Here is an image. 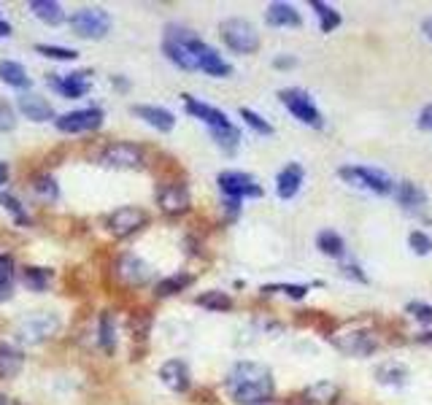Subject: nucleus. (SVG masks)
<instances>
[{
    "instance_id": "obj_1",
    "label": "nucleus",
    "mask_w": 432,
    "mask_h": 405,
    "mask_svg": "<svg viewBox=\"0 0 432 405\" xmlns=\"http://www.w3.org/2000/svg\"><path fill=\"white\" fill-rule=\"evenodd\" d=\"M273 373L260 362H238L227 375V394L238 405H260L273 397Z\"/></svg>"
},
{
    "instance_id": "obj_2",
    "label": "nucleus",
    "mask_w": 432,
    "mask_h": 405,
    "mask_svg": "<svg viewBox=\"0 0 432 405\" xmlns=\"http://www.w3.org/2000/svg\"><path fill=\"white\" fill-rule=\"evenodd\" d=\"M195 38H198L195 33L170 25L168 33H165V41H162V52H165L168 60L176 62L179 68H184V71H198V68H200V65H198V54L189 49V44H192Z\"/></svg>"
},
{
    "instance_id": "obj_3",
    "label": "nucleus",
    "mask_w": 432,
    "mask_h": 405,
    "mask_svg": "<svg viewBox=\"0 0 432 405\" xmlns=\"http://www.w3.org/2000/svg\"><path fill=\"white\" fill-rule=\"evenodd\" d=\"M219 33H222V41L238 54H254L260 49V33L246 19H224Z\"/></svg>"
},
{
    "instance_id": "obj_4",
    "label": "nucleus",
    "mask_w": 432,
    "mask_h": 405,
    "mask_svg": "<svg viewBox=\"0 0 432 405\" xmlns=\"http://www.w3.org/2000/svg\"><path fill=\"white\" fill-rule=\"evenodd\" d=\"M338 176L346 181V184H352V187L371 189V192H378V195H389V192H395V181L389 179L384 170H376V168L343 165L338 170Z\"/></svg>"
},
{
    "instance_id": "obj_5",
    "label": "nucleus",
    "mask_w": 432,
    "mask_h": 405,
    "mask_svg": "<svg viewBox=\"0 0 432 405\" xmlns=\"http://www.w3.org/2000/svg\"><path fill=\"white\" fill-rule=\"evenodd\" d=\"M71 30L81 35V38H103L111 30V16L97 8V6H87V8H78L76 14L71 16Z\"/></svg>"
},
{
    "instance_id": "obj_6",
    "label": "nucleus",
    "mask_w": 432,
    "mask_h": 405,
    "mask_svg": "<svg viewBox=\"0 0 432 405\" xmlns=\"http://www.w3.org/2000/svg\"><path fill=\"white\" fill-rule=\"evenodd\" d=\"M216 181H219V189L230 197V200L263 195V187L251 179L248 173H241V170H224V173L216 176Z\"/></svg>"
},
{
    "instance_id": "obj_7",
    "label": "nucleus",
    "mask_w": 432,
    "mask_h": 405,
    "mask_svg": "<svg viewBox=\"0 0 432 405\" xmlns=\"http://www.w3.org/2000/svg\"><path fill=\"white\" fill-rule=\"evenodd\" d=\"M278 98H281V103L287 105L289 111H292L297 119L303 122V124H311V127H322V114H319V108L311 103V98L306 92L300 90H281L278 92Z\"/></svg>"
},
{
    "instance_id": "obj_8",
    "label": "nucleus",
    "mask_w": 432,
    "mask_h": 405,
    "mask_svg": "<svg viewBox=\"0 0 432 405\" xmlns=\"http://www.w3.org/2000/svg\"><path fill=\"white\" fill-rule=\"evenodd\" d=\"M57 330H60V319L54 314H32L30 319H25L19 324V341L38 344L44 338H52Z\"/></svg>"
},
{
    "instance_id": "obj_9",
    "label": "nucleus",
    "mask_w": 432,
    "mask_h": 405,
    "mask_svg": "<svg viewBox=\"0 0 432 405\" xmlns=\"http://www.w3.org/2000/svg\"><path fill=\"white\" fill-rule=\"evenodd\" d=\"M60 133H90L103 124V111L100 108H81V111H71L60 119H54Z\"/></svg>"
},
{
    "instance_id": "obj_10",
    "label": "nucleus",
    "mask_w": 432,
    "mask_h": 405,
    "mask_svg": "<svg viewBox=\"0 0 432 405\" xmlns=\"http://www.w3.org/2000/svg\"><path fill=\"white\" fill-rule=\"evenodd\" d=\"M343 354H354V357H368L378 348V338L368 330H352V332H340L332 338Z\"/></svg>"
},
{
    "instance_id": "obj_11",
    "label": "nucleus",
    "mask_w": 432,
    "mask_h": 405,
    "mask_svg": "<svg viewBox=\"0 0 432 405\" xmlns=\"http://www.w3.org/2000/svg\"><path fill=\"white\" fill-rule=\"evenodd\" d=\"M143 225H146V211L136 209V206H124V209L114 211L111 219H108V230L116 238H127V235L138 233Z\"/></svg>"
},
{
    "instance_id": "obj_12",
    "label": "nucleus",
    "mask_w": 432,
    "mask_h": 405,
    "mask_svg": "<svg viewBox=\"0 0 432 405\" xmlns=\"http://www.w3.org/2000/svg\"><path fill=\"white\" fill-rule=\"evenodd\" d=\"M103 165L122 168V170L140 168L143 165V151H140L136 143H111V146L103 151Z\"/></svg>"
},
{
    "instance_id": "obj_13",
    "label": "nucleus",
    "mask_w": 432,
    "mask_h": 405,
    "mask_svg": "<svg viewBox=\"0 0 432 405\" xmlns=\"http://www.w3.org/2000/svg\"><path fill=\"white\" fill-rule=\"evenodd\" d=\"M116 276L122 278L124 284L130 286H140L146 284L149 278H152V268L136 254H124L119 257V262H116Z\"/></svg>"
},
{
    "instance_id": "obj_14",
    "label": "nucleus",
    "mask_w": 432,
    "mask_h": 405,
    "mask_svg": "<svg viewBox=\"0 0 432 405\" xmlns=\"http://www.w3.org/2000/svg\"><path fill=\"white\" fill-rule=\"evenodd\" d=\"M189 49L198 54V65H200V71H205L208 76H230L232 74V68L222 60V54H216L214 49L203 44L200 38H195V41L189 44Z\"/></svg>"
},
{
    "instance_id": "obj_15",
    "label": "nucleus",
    "mask_w": 432,
    "mask_h": 405,
    "mask_svg": "<svg viewBox=\"0 0 432 405\" xmlns=\"http://www.w3.org/2000/svg\"><path fill=\"white\" fill-rule=\"evenodd\" d=\"M184 105L195 119L205 122L211 130H224V127H230L227 114L219 111V108H214V105H205V103H200V100H195V98H189V95H184Z\"/></svg>"
},
{
    "instance_id": "obj_16",
    "label": "nucleus",
    "mask_w": 432,
    "mask_h": 405,
    "mask_svg": "<svg viewBox=\"0 0 432 405\" xmlns=\"http://www.w3.org/2000/svg\"><path fill=\"white\" fill-rule=\"evenodd\" d=\"M160 378L173 392H186L192 384V375H189V368H186L184 360H168L160 368Z\"/></svg>"
},
{
    "instance_id": "obj_17",
    "label": "nucleus",
    "mask_w": 432,
    "mask_h": 405,
    "mask_svg": "<svg viewBox=\"0 0 432 405\" xmlns=\"http://www.w3.org/2000/svg\"><path fill=\"white\" fill-rule=\"evenodd\" d=\"M157 203L165 213H184L189 209V192H186L184 184H168L160 189Z\"/></svg>"
},
{
    "instance_id": "obj_18",
    "label": "nucleus",
    "mask_w": 432,
    "mask_h": 405,
    "mask_svg": "<svg viewBox=\"0 0 432 405\" xmlns=\"http://www.w3.org/2000/svg\"><path fill=\"white\" fill-rule=\"evenodd\" d=\"M19 111H22V117L30 122H49L54 119V108L49 100H44L41 95H32V92H25L22 98H19Z\"/></svg>"
},
{
    "instance_id": "obj_19",
    "label": "nucleus",
    "mask_w": 432,
    "mask_h": 405,
    "mask_svg": "<svg viewBox=\"0 0 432 405\" xmlns=\"http://www.w3.org/2000/svg\"><path fill=\"white\" fill-rule=\"evenodd\" d=\"M52 87L60 92V95H65V98L76 100V98H81L84 92L90 90V74L78 71V74L54 76V78H52Z\"/></svg>"
},
{
    "instance_id": "obj_20",
    "label": "nucleus",
    "mask_w": 432,
    "mask_h": 405,
    "mask_svg": "<svg viewBox=\"0 0 432 405\" xmlns=\"http://www.w3.org/2000/svg\"><path fill=\"white\" fill-rule=\"evenodd\" d=\"M133 111H136V117H140L146 124L157 127L160 133H170L176 127V117L170 114L168 108H160V105H136Z\"/></svg>"
},
{
    "instance_id": "obj_21",
    "label": "nucleus",
    "mask_w": 432,
    "mask_h": 405,
    "mask_svg": "<svg viewBox=\"0 0 432 405\" xmlns=\"http://www.w3.org/2000/svg\"><path fill=\"white\" fill-rule=\"evenodd\" d=\"M265 19L273 28H300V14L292 3H270Z\"/></svg>"
},
{
    "instance_id": "obj_22",
    "label": "nucleus",
    "mask_w": 432,
    "mask_h": 405,
    "mask_svg": "<svg viewBox=\"0 0 432 405\" xmlns=\"http://www.w3.org/2000/svg\"><path fill=\"white\" fill-rule=\"evenodd\" d=\"M395 200L400 203L402 209L419 211V209H424L427 195H424V189H421L419 184H414V181H400V184L395 187Z\"/></svg>"
},
{
    "instance_id": "obj_23",
    "label": "nucleus",
    "mask_w": 432,
    "mask_h": 405,
    "mask_svg": "<svg viewBox=\"0 0 432 405\" xmlns=\"http://www.w3.org/2000/svg\"><path fill=\"white\" fill-rule=\"evenodd\" d=\"M300 184H303V168L297 165V163H289V165L278 173V197L281 200L294 197L297 189H300Z\"/></svg>"
},
{
    "instance_id": "obj_24",
    "label": "nucleus",
    "mask_w": 432,
    "mask_h": 405,
    "mask_svg": "<svg viewBox=\"0 0 432 405\" xmlns=\"http://www.w3.org/2000/svg\"><path fill=\"white\" fill-rule=\"evenodd\" d=\"M376 381L384 387H402L408 381V368L400 362H384L376 368Z\"/></svg>"
},
{
    "instance_id": "obj_25",
    "label": "nucleus",
    "mask_w": 432,
    "mask_h": 405,
    "mask_svg": "<svg viewBox=\"0 0 432 405\" xmlns=\"http://www.w3.org/2000/svg\"><path fill=\"white\" fill-rule=\"evenodd\" d=\"M25 365L22 351L11 344H0V378H14Z\"/></svg>"
},
{
    "instance_id": "obj_26",
    "label": "nucleus",
    "mask_w": 432,
    "mask_h": 405,
    "mask_svg": "<svg viewBox=\"0 0 432 405\" xmlns=\"http://www.w3.org/2000/svg\"><path fill=\"white\" fill-rule=\"evenodd\" d=\"M0 78H3L8 87H16V90H28L32 84L28 71H25L19 62H8V60L0 62Z\"/></svg>"
},
{
    "instance_id": "obj_27",
    "label": "nucleus",
    "mask_w": 432,
    "mask_h": 405,
    "mask_svg": "<svg viewBox=\"0 0 432 405\" xmlns=\"http://www.w3.org/2000/svg\"><path fill=\"white\" fill-rule=\"evenodd\" d=\"M30 8H32V14L38 16V19H44L47 25H60L62 19H65L62 6L60 3H54V0H32Z\"/></svg>"
},
{
    "instance_id": "obj_28",
    "label": "nucleus",
    "mask_w": 432,
    "mask_h": 405,
    "mask_svg": "<svg viewBox=\"0 0 432 405\" xmlns=\"http://www.w3.org/2000/svg\"><path fill=\"white\" fill-rule=\"evenodd\" d=\"M195 303H198L200 308H208V311H230L232 308V298L227 292H219V289L203 292V295L195 298Z\"/></svg>"
},
{
    "instance_id": "obj_29",
    "label": "nucleus",
    "mask_w": 432,
    "mask_h": 405,
    "mask_svg": "<svg viewBox=\"0 0 432 405\" xmlns=\"http://www.w3.org/2000/svg\"><path fill=\"white\" fill-rule=\"evenodd\" d=\"M316 246L327 257H343V252H346V243H343V238H340L335 230H322L316 235Z\"/></svg>"
},
{
    "instance_id": "obj_30",
    "label": "nucleus",
    "mask_w": 432,
    "mask_h": 405,
    "mask_svg": "<svg viewBox=\"0 0 432 405\" xmlns=\"http://www.w3.org/2000/svg\"><path fill=\"white\" fill-rule=\"evenodd\" d=\"M192 284V276H186V273H179V276H170L165 281H160L157 284V295L160 298H170V295H179L181 289Z\"/></svg>"
},
{
    "instance_id": "obj_31",
    "label": "nucleus",
    "mask_w": 432,
    "mask_h": 405,
    "mask_svg": "<svg viewBox=\"0 0 432 405\" xmlns=\"http://www.w3.org/2000/svg\"><path fill=\"white\" fill-rule=\"evenodd\" d=\"M311 6L316 8V14H319V22H322V33H332L335 28L340 25V14L332 8V6H327V3H319V0H311Z\"/></svg>"
},
{
    "instance_id": "obj_32",
    "label": "nucleus",
    "mask_w": 432,
    "mask_h": 405,
    "mask_svg": "<svg viewBox=\"0 0 432 405\" xmlns=\"http://www.w3.org/2000/svg\"><path fill=\"white\" fill-rule=\"evenodd\" d=\"M22 281H25V286L35 289V292H44V289L49 286V281H52V270L25 268V273H22Z\"/></svg>"
},
{
    "instance_id": "obj_33",
    "label": "nucleus",
    "mask_w": 432,
    "mask_h": 405,
    "mask_svg": "<svg viewBox=\"0 0 432 405\" xmlns=\"http://www.w3.org/2000/svg\"><path fill=\"white\" fill-rule=\"evenodd\" d=\"M335 394H338V387H335V384H330V381L313 384V387H308V389H306V397H311L313 403H319V405L332 403V400H335Z\"/></svg>"
},
{
    "instance_id": "obj_34",
    "label": "nucleus",
    "mask_w": 432,
    "mask_h": 405,
    "mask_svg": "<svg viewBox=\"0 0 432 405\" xmlns=\"http://www.w3.org/2000/svg\"><path fill=\"white\" fill-rule=\"evenodd\" d=\"M0 206L8 211V213H14V219L19 222V225H30V216H28V211L22 209V203H19L14 195H8V192H0Z\"/></svg>"
},
{
    "instance_id": "obj_35",
    "label": "nucleus",
    "mask_w": 432,
    "mask_h": 405,
    "mask_svg": "<svg viewBox=\"0 0 432 405\" xmlns=\"http://www.w3.org/2000/svg\"><path fill=\"white\" fill-rule=\"evenodd\" d=\"M32 189H35V195L44 197L47 203H54V200L60 197V189H57V184H54L52 176H38L35 184H32Z\"/></svg>"
},
{
    "instance_id": "obj_36",
    "label": "nucleus",
    "mask_w": 432,
    "mask_h": 405,
    "mask_svg": "<svg viewBox=\"0 0 432 405\" xmlns=\"http://www.w3.org/2000/svg\"><path fill=\"white\" fill-rule=\"evenodd\" d=\"M211 135L216 138V143L222 146L224 151H235L238 149V141H241V133H238V127H224V130H211Z\"/></svg>"
},
{
    "instance_id": "obj_37",
    "label": "nucleus",
    "mask_w": 432,
    "mask_h": 405,
    "mask_svg": "<svg viewBox=\"0 0 432 405\" xmlns=\"http://www.w3.org/2000/svg\"><path fill=\"white\" fill-rule=\"evenodd\" d=\"M238 114H241V119L246 122V124L251 127V130H254V133H260V135H270V133H273L270 122H265L263 117H260V114H254L251 108H241Z\"/></svg>"
},
{
    "instance_id": "obj_38",
    "label": "nucleus",
    "mask_w": 432,
    "mask_h": 405,
    "mask_svg": "<svg viewBox=\"0 0 432 405\" xmlns=\"http://www.w3.org/2000/svg\"><path fill=\"white\" fill-rule=\"evenodd\" d=\"M116 344V327H114V316L111 314H103L100 316V346L111 351Z\"/></svg>"
},
{
    "instance_id": "obj_39",
    "label": "nucleus",
    "mask_w": 432,
    "mask_h": 405,
    "mask_svg": "<svg viewBox=\"0 0 432 405\" xmlns=\"http://www.w3.org/2000/svg\"><path fill=\"white\" fill-rule=\"evenodd\" d=\"M35 52L44 54V57H52V60H76L78 57L76 49H62V46H49V44H38Z\"/></svg>"
},
{
    "instance_id": "obj_40",
    "label": "nucleus",
    "mask_w": 432,
    "mask_h": 405,
    "mask_svg": "<svg viewBox=\"0 0 432 405\" xmlns=\"http://www.w3.org/2000/svg\"><path fill=\"white\" fill-rule=\"evenodd\" d=\"M408 243H411V249H414V252H416L419 257H424V254H430V252H432L430 235H424L421 230H414V233L408 235Z\"/></svg>"
},
{
    "instance_id": "obj_41",
    "label": "nucleus",
    "mask_w": 432,
    "mask_h": 405,
    "mask_svg": "<svg viewBox=\"0 0 432 405\" xmlns=\"http://www.w3.org/2000/svg\"><path fill=\"white\" fill-rule=\"evenodd\" d=\"M408 314L414 316L416 322H421V324H432V305H427V303H408V308H405Z\"/></svg>"
},
{
    "instance_id": "obj_42",
    "label": "nucleus",
    "mask_w": 432,
    "mask_h": 405,
    "mask_svg": "<svg viewBox=\"0 0 432 405\" xmlns=\"http://www.w3.org/2000/svg\"><path fill=\"white\" fill-rule=\"evenodd\" d=\"M263 292H284V295H289L294 300H300V298H306V292H308V286L303 284H278V286H268Z\"/></svg>"
},
{
    "instance_id": "obj_43",
    "label": "nucleus",
    "mask_w": 432,
    "mask_h": 405,
    "mask_svg": "<svg viewBox=\"0 0 432 405\" xmlns=\"http://www.w3.org/2000/svg\"><path fill=\"white\" fill-rule=\"evenodd\" d=\"M16 127V119H14V111L8 108L6 103H0V133H8Z\"/></svg>"
},
{
    "instance_id": "obj_44",
    "label": "nucleus",
    "mask_w": 432,
    "mask_h": 405,
    "mask_svg": "<svg viewBox=\"0 0 432 405\" xmlns=\"http://www.w3.org/2000/svg\"><path fill=\"white\" fill-rule=\"evenodd\" d=\"M11 278H14V276H0V303L11 300V295H14V284H11Z\"/></svg>"
},
{
    "instance_id": "obj_45",
    "label": "nucleus",
    "mask_w": 432,
    "mask_h": 405,
    "mask_svg": "<svg viewBox=\"0 0 432 405\" xmlns=\"http://www.w3.org/2000/svg\"><path fill=\"white\" fill-rule=\"evenodd\" d=\"M419 127H421V130H432V103L421 108V114H419Z\"/></svg>"
},
{
    "instance_id": "obj_46",
    "label": "nucleus",
    "mask_w": 432,
    "mask_h": 405,
    "mask_svg": "<svg viewBox=\"0 0 432 405\" xmlns=\"http://www.w3.org/2000/svg\"><path fill=\"white\" fill-rule=\"evenodd\" d=\"M0 276H14V259L8 254L0 257Z\"/></svg>"
},
{
    "instance_id": "obj_47",
    "label": "nucleus",
    "mask_w": 432,
    "mask_h": 405,
    "mask_svg": "<svg viewBox=\"0 0 432 405\" xmlns=\"http://www.w3.org/2000/svg\"><path fill=\"white\" fill-rule=\"evenodd\" d=\"M273 65H276V68H294V65H297V60H294V57H276V60H273Z\"/></svg>"
},
{
    "instance_id": "obj_48",
    "label": "nucleus",
    "mask_w": 432,
    "mask_h": 405,
    "mask_svg": "<svg viewBox=\"0 0 432 405\" xmlns=\"http://www.w3.org/2000/svg\"><path fill=\"white\" fill-rule=\"evenodd\" d=\"M421 30H424V35H427V38H430V41H432V16H430V19H424Z\"/></svg>"
},
{
    "instance_id": "obj_49",
    "label": "nucleus",
    "mask_w": 432,
    "mask_h": 405,
    "mask_svg": "<svg viewBox=\"0 0 432 405\" xmlns=\"http://www.w3.org/2000/svg\"><path fill=\"white\" fill-rule=\"evenodd\" d=\"M0 35H3V38H8V35H11V25H8V22H3V19H0Z\"/></svg>"
},
{
    "instance_id": "obj_50",
    "label": "nucleus",
    "mask_w": 432,
    "mask_h": 405,
    "mask_svg": "<svg viewBox=\"0 0 432 405\" xmlns=\"http://www.w3.org/2000/svg\"><path fill=\"white\" fill-rule=\"evenodd\" d=\"M6 181H8V165L0 163V184H6Z\"/></svg>"
},
{
    "instance_id": "obj_51",
    "label": "nucleus",
    "mask_w": 432,
    "mask_h": 405,
    "mask_svg": "<svg viewBox=\"0 0 432 405\" xmlns=\"http://www.w3.org/2000/svg\"><path fill=\"white\" fill-rule=\"evenodd\" d=\"M0 405H8V400H6V394H0Z\"/></svg>"
}]
</instances>
